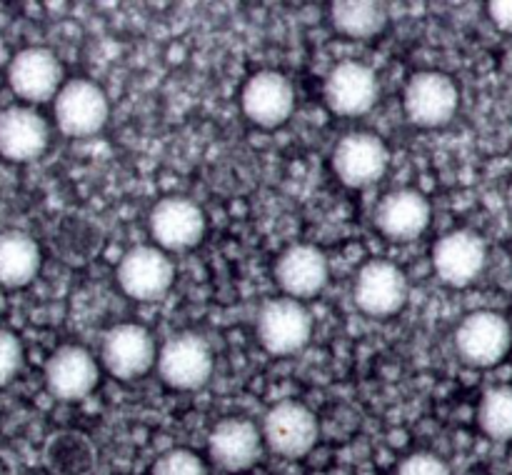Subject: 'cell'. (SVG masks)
Listing matches in <instances>:
<instances>
[{"label": "cell", "mask_w": 512, "mask_h": 475, "mask_svg": "<svg viewBox=\"0 0 512 475\" xmlns=\"http://www.w3.org/2000/svg\"><path fill=\"white\" fill-rule=\"evenodd\" d=\"M255 333L260 345L270 355H295L310 343L313 335V318L308 308L295 298H273L263 303L255 318Z\"/></svg>", "instance_id": "6da1fadb"}, {"label": "cell", "mask_w": 512, "mask_h": 475, "mask_svg": "<svg viewBox=\"0 0 512 475\" xmlns=\"http://www.w3.org/2000/svg\"><path fill=\"white\" fill-rule=\"evenodd\" d=\"M108 95L98 83L85 78L68 80L53 100V115L60 133L68 138H90L108 123Z\"/></svg>", "instance_id": "7a4b0ae2"}, {"label": "cell", "mask_w": 512, "mask_h": 475, "mask_svg": "<svg viewBox=\"0 0 512 475\" xmlns=\"http://www.w3.org/2000/svg\"><path fill=\"white\" fill-rule=\"evenodd\" d=\"M115 278L128 298L155 303L168 295L175 280V265L158 245H135L120 258Z\"/></svg>", "instance_id": "3957f363"}, {"label": "cell", "mask_w": 512, "mask_h": 475, "mask_svg": "<svg viewBox=\"0 0 512 475\" xmlns=\"http://www.w3.org/2000/svg\"><path fill=\"white\" fill-rule=\"evenodd\" d=\"M405 115L418 128H443L455 118L460 105L458 85L438 70L415 73L405 85Z\"/></svg>", "instance_id": "277c9868"}, {"label": "cell", "mask_w": 512, "mask_h": 475, "mask_svg": "<svg viewBox=\"0 0 512 475\" xmlns=\"http://www.w3.org/2000/svg\"><path fill=\"white\" fill-rule=\"evenodd\" d=\"M512 328L508 318L495 310H475L455 330V350L475 368H493L508 355Z\"/></svg>", "instance_id": "5b68a950"}, {"label": "cell", "mask_w": 512, "mask_h": 475, "mask_svg": "<svg viewBox=\"0 0 512 475\" xmlns=\"http://www.w3.org/2000/svg\"><path fill=\"white\" fill-rule=\"evenodd\" d=\"M318 418L298 400H280L265 413L263 438L273 453L283 458H305L318 443Z\"/></svg>", "instance_id": "8992f818"}, {"label": "cell", "mask_w": 512, "mask_h": 475, "mask_svg": "<svg viewBox=\"0 0 512 475\" xmlns=\"http://www.w3.org/2000/svg\"><path fill=\"white\" fill-rule=\"evenodd\" d=\"M158 373L175 390H198L213 375V350L200 335H173L158 350Z\"/></svg>", "instance_id": "52a82bcc"}, {"label": "cell", "mask_w": 512, "mask_h": 475, "mask_svg": "<svg viewBox=\"0 0 512 475\" xmlns=\"http://www.w3.org/2000/svg\"><path fill=\"white\" fill-rule=\"evenodd\" d=\"M8 85L28 105L55 100L63 88V63L48 48H25L13 55L8 65Z\"/></svg>", "instance_id": "ba28073f"}, {"label": "cell", "mask_w": 512, "mask_h": 475, "mask_svg": "<svg viewBox=\"0 0 512 475\" xmlns=\"http://www.w3.org/2000/svg\"><path fill=\"white\" fill-rule=\"evenodd\" d=\"M353 298L370 318H390L400 313L408 300V278L390 260H370L358 270Z\"/></svg>", "instance_id": "9c48e42d"}, {"label": "cell", "mask_w": 512, "mask_h": 475, "mask_svg": "<svg viewBox=\"0 0 512 475\" xmlns=\"http://www.w3.org/2000/svg\"><path fill=\"white\" fill-rule=\"evenodd\" d=\"M158 360V348L148 328L138 323H120L103 340V365L113 378H143Z\"/></svg>", "instance_id": "30bf717a"}, {"label": "cell", "mask_w": 512, "mask_h": 475, "mask_svg": "<svg viewBox=\"0 0 512 475\" xmlns=\"http://www.w3.org/2000/svg\"><path fill=\"white\" fill-rule=\"evenodd\" d=\"M378 75L370 65L358 60H343L325 78V103L335 115L358 118L378 103Z\"/></svg>", "instance_id": "8fae6325"}, {"label": "cell", "mask_w": 512, "mask_h": 475, "mask_svg": "<svg viewBox=\"0 0 512 475\" xmlns=\"http://www.w3.org/2000/svg\"><path fill=\"white\" fill-rule=\"evenodd\" d=\"M488 263V245L473 230H453L433 248L435 275L450 288H465L480 278Z\"/></svg>", "instance_id": "7c38bea8"}, {"label": "cell", "mask_w": 512, "mask_h": 475, "mask_svg": "<svg viewBox=\"0 0 512 475\" xmlns=\"http://www.w3.org/2000/svg\"><path fill=\"white\" fill-rule=\"evenodd\" d=\"M150 235L163 250L195 248L205 235V213L195 200L170 195L155 203L150 213Z\"/></svg>", "instance_id": "4fadbf2b"}, {"label": "cell", "mask_w": 512, "mask_h": 475, "mask_svg": "<svg viewBox=\"0 0 512 475\" xmlns=\"http://www.w3.org/2000/svg\"><path fill=\"white\" fill-rule=\"evenodd\" d=\"M390 165V150L378 135L350 133L335 145L333 170L350 188H368L378 183Z\"/></svg>", "instance_id": "5bb4252c"}, {"label": "cell", "mask_w": 512, "mask_h": 475, "mask_svg": "<svg viewBox=\"0 0 512 475\" xmlns=\"http://www.w3.org/2000/svg\"><path fill=\"white\" fill-rule=\"evenodd\" d=\"M98 380V360L83 345H60L45 363V385L50 395L65 403L88 398Z\"/></svg>", "instance_id": "9a60e30c"}, {"label": "cell", "mask_w": 512, "mask_h": 475, "mask_svg": "<svg viewBox=\"0 0 512 475\" xmlns=\"http://www.w3.org/2000/svg\"><path fill=\"white\" fill-rule=\"evenodd\" d=\"M243 113L260 128H278L293 115V83L278 70H260L243 85Z\"/></svg>", "instance_id": "2e32d148"}, {"label": "cell", "mask_w": 512, "mask_h": 475, "mask_svg": "<svg viewBox=\"0 0 512 475\" xmlns=\"http://www.w3.org/2000/svg\"><path fill=\"white\" fill-rule=\"evenodd\" d=\"M50 143L48 120L33 105H13L0 113V155L13 163L40 158Z\"/></svg>", "instance_id": "e0dca14e"}, {"label": "cell", "mask_w": 512, "mask_h": 475, "mask_svg": "<svg viewBox=\"0 0 512 475\" xmlns=\"http://www.w3.org/2000/svg\"><path fill=\"white\" fill-rule=\"evenodd\" d=\"M328 258L323 250L308 243H295L283 250V255L275 263V280L283 288L288 298L308 300L315 298L328 283Z\"/></svg>", "instance_id": "ac0fdd59"}, {"label": "cell", "mask_w": 512, "mask_h": 475, "mask_svg": "<svg viewBox=\"0 0 512 475\" xmlns=\"http://www.w3.org/2000/svg\"><path fill=\"white\" fill-rule=\"evenodd\" d=\"M210 458L228 473H240L258 463L263 453V430L245 418H225L208 438Z\"/></svg>", "instance_id": "d6986e66"}, {"label": "cell", "mask_w": 512, "mask_h": 475, "mask_svg": "<svg viewBox=\"0 0 512 475\" xmlns=\"http://www.w3.org/2000/svg\"><path fill=\"white\" fill-rule=\"evenodd\" d=\"M430 203L413 188H400L385 195L375 208V225L380 233L395 243L420 238L430 225Z\"/></svg>", "instance_id": "ffe728a7"}, {"label": "cell", "mask_w": 512, "mask_h": 475, "mask_svg": "<svg viewBox=\"0 0 512 475\" xmlns=\"http://www.w3.org/2000/svg\"><path fill=\"white\" fill-rule=\"evenodd\" d=\"M40 270V245L23 230L0 233V288H25Z\"/></svg>", "instance_id": "44dd1931"}, {"label": "cell", "mask_w": 512, "mask_h": 475, "mask_svg": "<svg viewBox=\"0 0 512 475\" xmlns=\"http://www.w3.org/2000/svg\"><path fill=\"white\" fill-rule=\"evenodd\" d=\"M43 463L50 475H93L98 455L88 435L78 430H58L45 443Z\"/></svg>", "instance_id": "7402d4cb"}, {"label": "cell", "mask_w": 512, "mask_h": 475, "mask_svg": "<svg viewBox=\"0 0 512 475\" xmlns=\"http://www.w3.org/2000/svg\"><path fill=\"white\" fill-rule=\"evenodd\" d=\"M333 23L348 38L365 40L383 33L388 13L383 5L373 0H340V3H333Z\"/></svg>", "instance_id": "603a6c76"}, {"label": "cell", "mask_w": 512, "mask_h": 475, "mask_svg": "<svg viewBox=\"0 0 512 475\" xmlns=\"http://www.w3.org/2000/svg\"><path fill=\"white\" fill-rule=\"evenodd\" d=\"M478 425L488 438L512 440V385L485 390L478 405Z\"/></svg>", "instance_id": "cb8c5ba5"}, {"label": "cell", "mask_w": 512, "mask_h": 475, "mask_svg": "<svg viewBox=\"0 0 512 475\" xmlns=\"http://www.w3.org/2000/svg\"><path fill=\"white\" fill-rule=\"evenodd\" d=\"M150 475H208L203 460L195 453L185 448L165 450L158 460L153 463V473Z\"/></svg>", "instance_id": "d4e9b609"}, {"label": "cell", "mask_w": 512, "mask_h": 475, "mask_svg": "<svg viewBox=\"0 0 512 475\" xmlns=\"http://www.w3.org/2000/svg\"><path fill=\"white\" fill-rule=\"evenodd\" d=\"M25 360L23 343L15 333L0 328V388L8 383H13L15 375L20 373Z\"/></svg>", "instance_id": "484cf974"}, {"label": "cell", "mask_w": 512, "mask_h": 475, "mask_svg": "<svg viewBox=\"0 0 512 475\" xmlns=\"http://www.w3.org/2000/svg\"><path fill=\"white\" fill-rule=\"evenodd\" d=\"M398 475H450V468L438 455L413 453L400 463Z\"/></svg>", "instance_id": "4316f807"}, {"label": "cell", "mask_w": 512, "mask_h": 475, "mask_svg": "<svg viewBox=\"0 0 512 475\" xmlns=\"http://www.w3.org/2000/svg\"><path fill=\"white\" fill-rule=\"evenodd\" d=\"M488 13L500 30L512 35V0H493L488 5Z\"/></svg>", "instance_id": "83f0119b"}, {"label": "cell", "mask_w": 512, "mask_h": 475, "mask_svg": "<svg viewBox=\"0 0 512 475\" xmlns=\"http://www.w3.org/2000/svg\"><path fill=\"white\" fill-rule=\"evenodd\" d=\"M3 313H5V290L0 288V318H3Z\"/></svg>", "instance_id": "f1b7e54d"}]
</instances>
